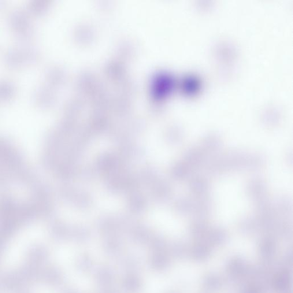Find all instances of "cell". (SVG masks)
<instances>
[{"mask_svg": "<svg viewBox=\"0 0 293 293\" xmlns=\"http://www.w3.org/2000/svg\"><path fill=\"white\" fill-rule=\"evenodd\" d=\"M247 192L251 198L258 202L265 198L266 186L264 181L256 179L248 185Z\"/></svg>", "mask_w": 293, "mask_h": 293, "instance_id": "1", "label": "cell"}, {"mask_svg": "<svg viewBox=\"0 0 293 293\" xmlns=\"http://www.w3.org/2000/svg\"><path fill=\"white\" fill-rule=\"evenodd\" d=\"M202 151L198 148H192L185 155V163L189 166L195 167L201 165L203 161Z\"/></svg>", "mask_w": 293, "mask_h": 293, "instance_id": "2", "label": "cell"}, {"mask_svg": "<svg viewBox=\"0 0 293 293\" xmlns=\"http://www.w3.org/2000/svg\"><path fill=\"white\" fill-rule=\"evenodd\" d=\"M278 210L284 216H288L292 212V205L289 200L285 198L278 200Z\"/></svg>", "mask_w": 293, "mask_h": 293, "instance_id": "5", "label": "cell"}, {"mask_svg": "<svg viewBox=\"0 0 293 293\" xmlns=\"http://www.w3.org/2000/svg\"><path fill=\"white\" fill-rule=\"evenodd\" d=\"M203 145L206 151L213 152L218 150L221 145V142L216 136H211L204 141Z\"/></svg>", "mask_w": 293, "mask_h": 293, "instance_id": "4", "label": "cell"}, {"mask_svg": "<svg viewBox=\"0 0 293 293\" xmlns=\"http://www.w3.org/2000/svg\"><path fill=\"white\" fill-rule=\"evenodd\" d=\"M190 187L195 194L202 196L209 191V188L207 181L204 178L199 176L194 177L191 181Z\"/></svg>", "mask_w": 293, "mask_h": 293, "instance_id": "3", "label": "cell"}]
</instances>
